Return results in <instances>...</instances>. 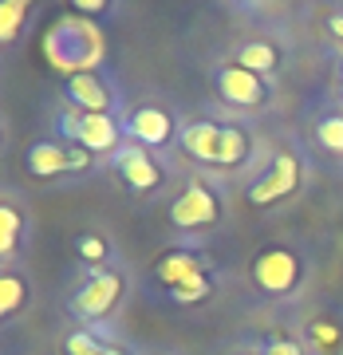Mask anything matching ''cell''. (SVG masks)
I'll return each mask as SVG.
<instances>
[{
  "mask_svg": "<svg viewBox=\"0 0 343 355\" xmlns=\"http://www.w3.org/2000/svg\"><path fill=\"white\" fill-rule=\"evenodd\" d=\"M103 51H107V40H103V28L87 16H60L55 28L44 36V55L55 71H67L71 76H83V71H103Z\"/></svg>",
  "mask_w": 343,
  "mask_h": 355,
  "instance_id": "cell-1",
  "label": "cell"
},
{
  "mask_svg": "<svg viewBox=\"0 0 343 355\" xmlns=\"http://www.w3.org/2000/svg\"><path fill=\"white\" fill-rule=\"evenodd\" d=\"M178 146L193 162L213 166V170H237L253 150L249 130L237 123H217V119H186L178 130Z\"/></svg>",
  "mask_w": 343,
  "mask_h": 355,
  "instance_id": "cell-2",
  "label": "cell"
},
{
  "mask_svg": "<svg viewBox=\"0 0 343 355\" xmlns=\"http://www.w3.org/2000/svg\"><path fill=\"white\" fill-rule=\"evenodd\" d=\"M304 277H308V261H304V253H296L292 245H265L253 257V265H249L253 288L261 296H272V300L296 296Z\"/></svg>",
  "mask_w": 343,
  "mask_h": 355,
  "instance_id": "cell-3",
  "label": "cell"
},
{
  "mask_svg": "<svg viewBox=\"0 0 343 355\" xmlns=\"http://www.w3.org/2000/svg\"><path fill=\"white\" fill-rule=\"evenodd\" d=\"M127 296V272L118 268H91L83 284L71 296V316L83 324V328H103L107 320L114 316V308L123 304Z\"/></svg>",
  "mask_w": 343,
  "mask_h": 355,
  "instance_id": "cell-4",
  "label": "cell"
},
{
  "mask_svg": "<svg viewBox=\"0 0 343 355\" xmlns=\"http://www.w3.org/2000/svg\"><path fill=\"white\" fill-rule=\"evenodd\" d=\"M55 130L67 142H76L87 154H95V158H103V154L111 158L127 142V130H123V119L118 114H83V111H71L67 107V111L55 114Z\"/></svg>",
  "mask_w": 343,
  "mask_h": 355,
  "instance_id": "cell-5",
  "label": "cell"
},
{
  "mask_svg": "<svg viewBox=\"0 0 343 355\" xmlns=\"http://www.w3.org/2000/svg\"><path fill=\"white\" fill-rule=\"evenodd\" d=\"M300 182H304V154H300V146L288 142V146H280V150L272 154V162H268L265 174L249 182L245 198L253 205H276V202H284V198H292V193L300 190Z\"/></svg>",
  "mask_w": 343,
  "mask_h": 355,
  "instance_id": "cell-6",
  "label": "cell"
},
{
  "mask_svg": "<svg viewBox=\"0 0 343 355\" xmlns=\"http://www.w3.org/2000/svg\"><path fill=\"white\" fill-rule=\"evenodd\" d=\"M221 214H225V198L217 193L213 182H202V178H193L190 186L170 202V221L182 233H202V229L217 225Z\"/></svg>",
  "mask_w": 343,
  "mask_h": 355,
  "instance_id": "cell-7",
  "label": "cell"
},
{
  "mask_svg": "<svg viewBox=\"0 0 343 355\" xmlns=\"http://www.w3.org/2000/svg\"><path fill=\"white\" fill-rule=\"evenodd\" d=\"M64 99L71 111L83 114H127V99L107 71H83V76H71L64 83Z\"/></svg>",
  "mask_w": 343,
  "mask_h": 355,
  "instance_id": "cell-8",
  "label": "cell"
},
{
  "mask_svg": "<svg viewBox=\"0 0 343 355\" xmlns=\"http://www.w3.org/2000/svg\"><path fill=\"white\" fill-rule=\"evenodd\" d=\"M209 83H213L217 99L229 103V107H241V111H265L272 103V83L237 64H217Z\"/></svg>",
  "mask_w": 343,
  "mask_h": 355,
  "instance_id": "cell-9",
  "label": "cell"
},
{
  "mask_svg": "<svg viewBox=\"0 0 343 355\" xmlns=\"http://www.w3.org/2000/svg\"><path fill=\"white\" fill-rule=\"evenodd\" d=\"M123 130H127V142H139L146 150H162L178 139L182 123H174V114L158 103H134L123 114Z\"/></svg>",
  "mask_w": 343,
  "mask_h": 355,
  "instance_id": "cell-10",
  "label": "cell"
},
{
  "mask_svg": "<svg viewBox=\"0 0 343 355\" xmlns=\"http://www.w3.org/2000/svg\"><path fill=\"white\" fill-rule=\"evenodd\" d=\"M107 166H111L114 174H118V182H123L127 190H134V193H150L166 182V170L158 166L154 150H146V146H139V142H123V150L111 154Z\"/></svg>",
  "mask_w": 343,
  "mask_h": 355,
  "instance_id": "cell-11",
  "label": "cell"
},
{
  "mask_svg": "<svg viewBox=\"0 0 343 355\" xmlns=\"http://www.w3.org/2000/svg\"><path fill=\"white\" fill-rule=\"evenodd\" d=\"M24 170L32 178H60L76 170V142L67 139H39L24 150Z\"/></svg>",
  "mask_w": 343,
  "mask_h": 355,
  "instance_id": "cell-12",
  "label": "cell"
},
{
  "mask_svg": "<svg viewBox=\"0 0 343 355\" xmlns=\"http://www.w3.org/2000/svg\"><path fill=\"white\" fill-rule=\"evenodd\" d=\"M233 64L245 67V71H253V76H261V79H272L276 67L284 64V48H280L276 36H253L237 48V60Z\"/></svg>",
  "mask_w": 343,
  "mask_h": 355,
  "instance_id": "cell-13",
  "label": "cell"
},
{
  "mask_svg": "<svg viewBox=\"0 0 343 355\" xmlns=\"http://www.w3.org/2000/svg\"><path fill=\"white\" fill-rule=\"evenodd\" d=\"M197 272H209V265H205V257L197 253V249H170V253L154 265V280H158L166 292L186 284V280L197 277Z\"/></svg>",
  "mask_w": 343,
  "mask_h": 355,
  "instance_id": "cell-14",
  "label": "cell"
},
{
  "mask_svg": "<svg viewBox=\"0 0 343 355\" xmlns=\"http://www.w3.org/2000/svg\"><path fill=\"white\" fill-rule=\"evenodd\" d=\"M24 233H28V221H24V214H20V205H16L12 198H4V202H0V261H4V268L16 261Z\"/></svg>",
  "mask_w": 343,
  "mask_h": 355,
  "instance_id": "cell-15",
  "label": "cell"
},
{
  "mask_svg": "<svg viewBox=\"0 0 343 355\" xmlns=\"http://www.w3.org/2000/svg\"><path fill=\"white\" fill-rule=\"evenodd\" d=\"M64 352L67 355H134L130 347L114 343L103 336V328H79L64 340Z\"/></svg>",
  "mask_w": 343,
  "mask_h": 355,
  "instance_id": "cell-16",
  "label": "cell"
},
{
  "mask_svg": "<svg viewBox=\"0 0 343 355\" xmlns=\"http://www.w3.org/2000/svg\"><path fill=\"white\" fill-rule=\"evenodd\" d=\"M28 300H32V284L24 280V272H16V265H8L0 272V316L16 320Z\"/></svg>",
  "mask_w": 343,
  "mask_h": 355,
  "instance_id": "cell-17",
  "label": "cell"
},
{
  "mask_svg": "<svg viewBox=\"0 0 343 355\" xmlns=\"http://www.w3.org/2000/svg\"><path fill=\"white\" fill-rule=\"evenodd\" d=\"M308 352L312 355H343V328L335 320H312L308 324Z\"/></svg>",
  "mask_w": 343,
  "mask_h": 355,
  "instance_id": "cell-18",
  "label": "cell"
},
{
  "mask_svg": "<svg viewBox=\"0 0 343 355\" xmlns=\"http://www.w3.org/2000/svg\"><path fill=\"white\" fill-rule=\"evenodd\" d=\"M316 146L331 158H343V111H328L316 119Z\"/></svg>",
  "mask_w": 343,
  "mask_h": 355,
  "instance_id": "cell-19",
  "label": "cell"
},
{
  "mask_svg": "<svg viewBox=\"0 0 343 355\" xmlns=\"http://www.w3.org/2000/svg\"><path fill=\"white\" fill-rule=\"evenodd\" d=\"M213 288H217L213 272H197V277H190L186 284H178V288H170L166 296H170L174 304H202L205 296H213Z\"/></svg>",
  "mask_w": 343,
  "mask_h": 355,
  "instance_id": "cell-20",
  "label": "cell"
},
{
  "mask_svg": "<svg viewBox=\"0 0 343 355\" xmlns=\"http://www.w3.org/2000/svg\"><path fill=\"white\" fill-rule=\"evenodd\" d=\"M76 253L87 268H107V261H111V241L103 233H83L76 241Z\"/></svg>",
  "mask_w": 343,
  "mask_h": 355,
  "instance_id": "cell-21",
  "label": "cell"
},
{
  "mask_svg": "<svg viewBox=\"0 0 343 355\" xmlns=\"http://www.w3.org/2000/svg\"><path fill=\"white\" fill-rule=\"evenodd\" d=\"M28 12H32L28 0H4L0 4V44H12L20 36V24H24Z\"/></svg>",
  "mask_w": 343,
  "mask_h": 355,
  "instance_id": "cell-22",
  "label": "cell"
},
{
  "mask_svg": "<svg viewBox=\"0 0 343 355\" xmlns=\"http://www.w3.org/2000/svg\"><path fill=\"white\" fill-rule=\"evenodd\" d=\"M261 355H312L308 343H300L296 336H268L261 343Z\"/></svg>",
  "mask_w": 343,
  "mask_h": 355,
  "instance_id": "cell-23",
  "label": "cell"
},
{
  "mask_svg": "<svg viewBox=\"0 0 343 355\" xmlns=\"http://www.w3.org/2000/svg\"><path fill=\"white\" fill-rule=\"evenodd\" d=\"M328 32L335 40H343V8H331L328 12Z\"/></svg>",
  "mask_w": 343,
  "mask_h": 355,
  "instance_id": "cell-24",
  "label": "cell"
},
{
  "mask_svg": "<svg viewBox=\"0 0 343 355\" xmlns=\"http://www.w3.org/2000/svg\"><path fill=\"white\" fill-rule=\"evenodd\" d=\"M76 8H79V16H83V12H95V16L107 12V4H103V0H79Z\"/></svg>",
  "mask_w": 343,
  "mask_h": 355,
  "instance_id": "cell-25",
  "label": "cell"
},
{
  "mask_svg": "<svg viewBox=\"0 0 343 355\" xmlns=\"http://www.w3.org/2000/svg\"><path fill=\"white\" fill-rule=\"evenodd\" d=\"M229 355H261V347H233Z\"/></svg>",
  "mask_w": 343,
  "mask_h": 355,
  "instance_id": "cell-26",
  "label": "cell"
},
{
  "mask_svg": "<svg viewBox=\"0 0 343 355\" xmlns=\"http://www.w3.org/2000/svg\"><path fill=\"white\" fill-rule=\"evenodd\" d=\"M340 95H343V64H340Z\"/></svg>",
  "mask_w": 343,
  "mask_h": 355,
  "instance_id": "cell-27",
  "label": "cell"
}]
</instances>
